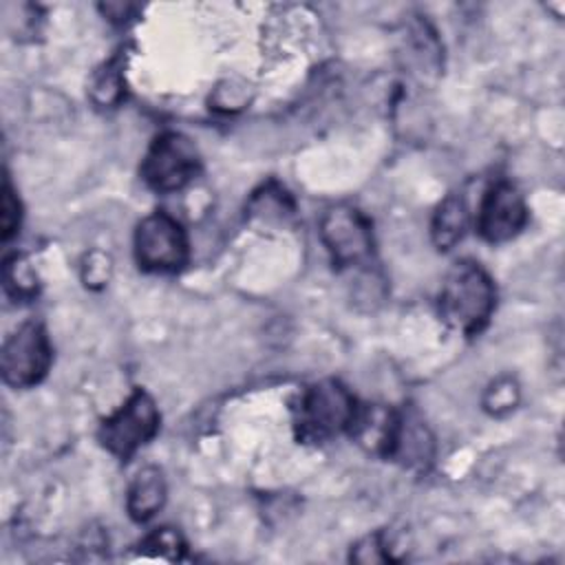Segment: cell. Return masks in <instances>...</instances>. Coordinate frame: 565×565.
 <instances>
[{
    "label": "cell",
    "instance_id": "8",
    "mask_svg": "<svg viewBox=\"0 0 565 565\" xmlns=\"http://www.w3.org/2000/svg\"><path fill=\"white\" fill-rule=\"evenodd\" d=\"M527 223V205L523 194L508 181L494 183L477 214V230L488 243H505L514 238Z\"/></svg>",
    "mask_w": 565,
    "mask_h": 565
},
{
    "label": "cell",
    "instance_id": "12",
    "mask_svg": "<svg viewBox=\"0 0 565 565\" xmlns=\"http://www.w3.org/2000/svg\"><path fill=\"white\" fill-rule=\"evenodd\" d=\"M124 97V75L119 60H110L99 68L90 84V99L102 108H113Z\"/></svg>",
    "mask_w": 565,
    "mask_h": 565
},
{
    "label": "cell",
    "instance_id": "11",
    "mask_svg": "<svg viewBox=\"0 0 565 565\" xmlns=\"http://www.w3.org/2000/svg\"><path fill=\"white\" fill-rule=\"evenodd\" d=\"M468 227V210L459 194H448L433 218V241L439 249L455 247Z\"/></svg>",
    "mask_w": 565,
    "mask_h": 565
},
{
    "label": "cell",
    "instance_id": "18",
    "mask_svg": "<svg viewBox=\"0 0 565 565\" xmlns=\"http://www.w3.org/2000/svg\"><path fill=\"white\" fill-rule=\"evenodd\" d=\"M84 282L90 287H99L110 276V258L102 252H93L84 260Z\"/></svg>",
    "mask_w": 565,
    "mask_h": 565
},
{
    "label": "cell",
    "instance_id": "9",
    "mask_svg": "<svg viewBox=\"0 0 565 565\" xmlns=\"http://www.w3.org/2000/svg\"><path fill=\"white\" fill-rule=\"evenodd\" d=\"M166 503V481L159 468H141L128 488V512L135 521H148Z\"/></svg>",
    "mask_w": 565,
    "mask_h": 565
},
{
    "label": "cell",
    "instance_id": "13",
    "mask_svg": "<svg viewBox=\"0 0 565 565\" xmlns=\"http://www.w3.org/2000/svg\"><path fill=\"white\" fill-rule=\"evenodd\" d=\"M4 289L13 298H31L38 291V280L31 265L18 254L4 260Z\"/></svg>",
    "mask_w": 565,
    "mask_h": 565
},
{
    "label": "cell",
    "instance_id": "1",
    "mask_svg": "<svg viewBox=\"0 0 565 565\" xmlns=\"http://www.w3.org/2000/svg\"><path fill=\"white\" fill-rule=\"evenodd\" d=\"M494 282L492 278L470 260L457 263L444 278L439 291V313L444 322L463 333H479L494 311Z\"/></svg>",
    "mask_w": 565,
    "mask_h": 565
},
{
    "label": "cell",
    "instance_id": "3",
    "mask_svg": "<svg viewBox=\"0 0 565 565\" xmlns=\"http://www.w3.org/2000/svg\"><path fill=\"white\" fill-rule=\"evenodd\" d=\"M159 430V411L154 399L137 388L126 404L106 417L99 426L102 446L117 459L132 457L141 446H146Z\"/></svg>",
    "mask_w": 565,
    "mask_h": 565
},
{
    "label": "cell",
    "instance_id": "7",
    "mask_svg": "<svg viewBox=\"0 0 565 565\" xmlns=\"http://www.w3.org/2000/svg\"><path fill=\"white\" fill-rule=\"evenodd\" d=\"M320 236L338 267L362 265L373 254L371 223L355 207H329L320 221Z\"/></svg>",
    "mask_w": 565,
    "mask_h": 565
},
{
    "label": "cell",
    "instance_id": "4",
    "mask_svg": "<svg viewBox=\"0 0 565 565\" xmlns=\"http://www.w3.org/2000/svg\"><path fill=\"white\" fill-rule=\"evenodd\" d=\"M190 245L181 223L168 212H152L135 230V258L146 271H177L188 263Z\"/></svg>",
    "mask_w": 565,
    "mask_h": 565
},
{
    "label": "cell",
    "instance_id": "16",
    "mask_svg": "<svg viewBox=\"0 0 565 565\" xmlns=\"http://www.w3.org/2000/svg\"><path fill=\"white\" fill-rule=\"evenodd\" d=\"M20 225V201L9 183V179H4L2 183V201H0V236L2 241H9Z\"/></svg>",
    "mask_w": 565,
    "mask_h": 565
},
{
    "label": "cell",
    "instance_id": "2",
    "mask_svg": "<svg viewBox=\"0 0 565 565\" xmlns=\"http://www.w3.org/2000/svg\"><path fill=\"white\" fill-rule=\"evenodd\" d=\"M358 402L338 380H322L305 388L296 406V430L302 441H329L351 430Z\"/></svg>",
    "mask_w": 565,
    "mask_h": 565
},
{
    "label": "cell",
    "instance_id": "5",
    "mask_svg": "<svg viewBox=\"0 0 565 565\" xmlns=\"http://www.w3.org/2000/svg\"><path fill=\"white\" fill-rule=\"evenodd\" d=\"M201 161L194 143L179 132L159 135L148 148L141 177L157 192H174L185 188L199 172Z\"/></svg>",
    "mask_w": 565,
    "mask_h": 565
},
{
    "label": "cell",
    "instance_id": "15",
    "mask_svg": "<svg viewBox=\"0 0 565 565\" xmlns=\"http://www.w3.org/2000/svg\"><path fill=\"white\" fill-rule=\"evenodd\" d=\"M516 404H519V384L512 377L494 380L483 395V406L492 415L510 413Z\"/></svg>",
    "mask_w": 565,
    "mask_h": 565
},
{
    "label": "cell",
    "instance_id": "10",
    "mask_svg": "<svg viewBox=\"0 0 565 565\" xmlns=\"http://www.w3.org/2000/svg\"><path fill=\"white\" fill-rule=\"evenodd\" d=\"M388 457L402 459L406 466H426L433 457V439L426 426L411 415H399Z\"/></svg>",
    "mask_w": 565,
    "mask_h": 565
},
{
    "label": "cell",
    "instance_id": "17",
    "mask_svg": "<svg viewBox=\"0 0 565 565\" xmlns=\"http://www.w3.org/2000/svg\"><path fill=\"white\" fill-rule=\"evenodd\" d=\"M351 558L358 563H380V561H388L391 556H388V547L382 543V536L373 534V536L362 539L353 547Z\"/></svg>",
    "mask_w": 565,
    "mask_h": 565
},
{
    "label": "cell",
    "instance_id": "6",
    "mask_svg": "<svg viewBox=\"0 0 565 565\" xmlns=\"http://www.w3.org/2000/svg\"><path fill=\"white\" fill-rule=\"evenodd\" d=\"M51 360L53 351L44 327L40 322H24L2 344V380L13 388L35 386L46 375Z\"/></svg>",
    "mask_w": 565,
    "mask_h": 565
},
{
    "label": "cell",
    "instance_id": "14",
    "mask_svg": "<svg viewBox=\"0 0 565 565\" xmlns=\"http://www.w3.org/2000/svg\"><path fill=\"white\" fill-rule=\"evenodd\" d=\"M139 547H143L146 556L161 558V561H177L183 556L185 543L177 530L161 527V530L152 532Z\"/></svg>",
    "mask_w": 565,
    "mask_h": 565
}]
</instances>
